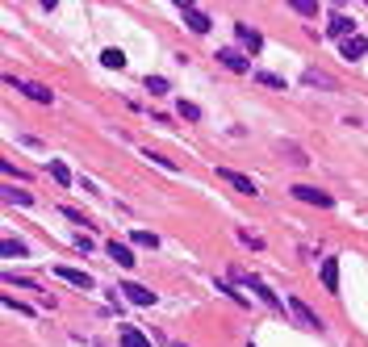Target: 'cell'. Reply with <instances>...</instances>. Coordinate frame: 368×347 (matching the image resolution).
I'll return each instance as SVG.
<instances>
[{
  "label": "cell",
  "mask_w": 368,
  "mask_h": 347,
  "mask_svg": "<svg viewBox=\"0 0 368 347\" xmlns=\"http://www.w3.org/2000/svg\"><path fill=\"white\" fill-rule=\"evenodd\" d=\"M289 192L297 197V201H305V205H318V210H331V205H335V197H331V192H323V188H314V184H293Z\"/></svg>",
  "instance_id": "6da1fadb"
},
{
  "label": "cell",
  "mask_w": 368,
  "mask_h": 347,
  "mask_svg": "<svg viewBox=\"0 0 368 347\" xmlns=\"http://www.w3.org/2000/svg\"><path fill=\"white\" fill-rule=\"evenodd\" d=\"M218 63H222L226 71H235V76H247V71H251V59H247L243 51H235V46H222V51H218Z\"/></svg>",
  "instance_id": "7a4b0ae2"
},
{
  "label": "cell",
  "mask_w": 368,
  "mask_h": 347,
  "mask_svg": "<svg viewBox=\"0 0 368 347\" xmlns=\"http://www.w3.org/2000/svg\"><path fill=\"white\" fill-rule=\"evenodd\" d=\"M289 314H293V318H297V322H301L305 331H323V318L314 314V310H310V306L301 302V297H289Z\"/></svg>",
  "instance_id": "3957f363"
},
{
  "label": "cell",
  "mask_w": 368,
  "mask_h": 347,
  "mask_svg": "<svg viewBox=\"0 0 368 347\" xmlns=\"http://www.w3.org/2000/svg\"><path fill=\"white\" fill-rule=\"evenodd\" d=\"M180 17H184V25H188L193 34H209V25H214V21H209L197 5H180Z\"/></svg>",
  "instance_id": "277c9868"
},
{
  "label": "cell",
  "mask_w": 368,
  "mask_h": 347,
  "mask_svg": "<svg viewBox=\"0 0 368 347\" xmlns=\"http://www.w3.org/2000/svg\"><path fill=\"white\" fill-rule=\"evenodd\" d=\"M235 38H239V46H243V51H259V46H264V38H259V30H251L247 21H235Z\"/></svg>",
  "instance_id": "5b68a950"
},
{
  "label": "cell",
  "mask_w": 368,
  "mask_h": 347,
  "mask_svg": "<svg viewBox=\"0 0 368 347\" xmlns=\"http://www.w3.org/2000/svg\"><path fill=\"white\" fill-rule=\"evenodd\" d=\"M218 180H226L230 188H239V192H247V197H255L259 188H255V180H247L243 172H230V168H218Z\"/></svg>",
  "instance_id": "8992f818"
},
{
  "label": "cell",
  "mask_w": 368,
  "mask_h": 347,
  "mask_svg": "<svg viewBox=\"0 0 368 347\" xmlns=\"http://www.w3.org/2000/svg\"><path fill=\"white\" fill-rule=\"evenodd\" d=\"M327 34L347 42V38H356V21H351V17H343V13H335V17H331V25H327Z\"/></svg>",
  "instance_id": "52a82bcc"
},
{
  "label": "cell",
  "mask_w": 368,
  "mask_h": 347,
  "mask_svg": "<svg viewBox=\"0 0 368 347\" xmlns=\"http://www.w3.org/2000/svg\"><path fill=\"white\" fill-rule=\"evenodd\" d=\"M55 276H59V280H67V284H76V289H92V284H96L88 272H80V268H63V264L55 268Z\"/></svg>",
  "instance_id": "ba28073f"
},
{
  "label": "cell",
  "mask_w": 368,
  "mask_h": 347,
  "mask_svg": "<svg viewBox=\"0 0 368 347\" xmlns=\"http://www.w3.org/2000/svg\"><path fill=\"white\" fill-rule=\"evenodd\" d=\"M118 293H126L134 306H155V293H151V289H142V284H122Z\"/></svg>",
  "instance_id": "9c48e42d"
},
{
  "label": "cell",
  "mask_w": 368,
  "mask_h": 347,
  "mask_svg": "<svg viewBox=\"0 0 368 347\" xmlns=\"http://www.w3.org/2000/svg\"><path fill=\"white\" fill-rule=\"evenodd\" d=\"M301 80H305L310 88H339V80H335V76H327V71H318V67H310Z\"/></svg>",
  "instance_id": "30bf717a"
},
{
  "label": "cell",
  "mask_w": 368,
  "mask_h": 347,
  "mask_svg": "<svg viewBox=\"0 0 368 347\" xmlns=\"http://www.w3.org/2000/svg\"><path fill=\"white\" fill-rule=\"evenodd\" d=\"M21 92L30 96V101H38V105H50V101H55V92H50L46 84H21Z\"/></svg>",
  "instance_id": "8fae6325"
},
{
  "label": "cell",
  "mask_w": 368,
  "mask_h": 347,
  "mask_svg": "<svg viewBox=\"0 0 368 347\" xmlns=\"http://www.w3.org/2000/svg\"><path fill=\"white\" fill-rule=\"evenodd\" d=\"M323 284L327 293H339V260H323Z\"/></svg>",
  "instance_id": "7c38bea8"
},
{
  "label": "cell",
  "mask_w": 368,
  "mask_h": 347,
  "mask_svg": "<svg viewBox=\"0 0 368 347\" xmlns=\"http://www.w3.org/2000/svg\"><path fill=\"white\" fill-rule=\"evenodd\" d=\"M109 256H113V260H118L122 268H134V264H138V260H134V251H130V247H126V243H118V238L109 243Z\"/></svg>",
  "instance_id": "4fadbf2b"
},
{
  "label": "cell",
  "mask_w": 368,
  "mask_h": 347,
  "mask_svg": "<svg viewBox=\"0 0 368 347\" xmlns=\"http://www.w3.org/2000/svg\"><path fill=\"white\" fill-rule=\"evenodd\" d=\"M5 201H9V205H34V192H25V188H17V184H5Z\"/></svg>",
  "instance_id": "5bb4252c"
},
{
  "label": "cell",
  "mask_w": 368,
  "mask_h": 347,
  "mask_svg": "<svg viewBox=\"0 0 368 347\" xmlns=\"http://www.w3.org/2000/svg\"><path fill=\"white\" fill-rule=\"evenodd\" d=\"M122 347H151V339L138 326H122Z\"/></svg>",
  "instance_id": "9a60e30c"
},
{
  "label": "cell",
  "mask_w": 368,
  "mask_h": 347,
  "mask_svg": "<svg viewBox=\"0 0 368 347\" xmlns=\"http://www.w3.org/2000/svg\"><path fill=\"white\" fill-rule=\"evenodd\" d=\"M364 51H368V42L356 34V38H347L343 42V59H364Z\"/></svg>",
  "instance_id": "2e32d148"
},
{
  "label": "cell",
  "mask_w": 368,
  "mask_h": 347,
  "mask_svg": "<svg viewBox=\"0 0 368 347\" xmlns=\"http://www.w3.org/2000/svg\"><path fill=\"white\" fill-rule=\"evenodd\" d=\"M0 251H5V260H17V256H25V243L21 238H5V243H0Z\"/></svg>",
  "instance_id": "e0dca14e"
},
{
  "label": "cell",
  "mask_w": 368,
  "mask_h": 347,
  "mask_svg": "<svg viewBox=\"0 0 368 347\" xmlns=\"http://www.w3.org/2000/svg\"><path fill=\"white\" fill-rule=\"evenodd\" d=\"M281 155H289V164H310V159H305V151H301L297 142H281Z\"/></svg>",
  "instance_id": "ac0fdd59"
},
{
  "label": "cell",
  "mask_w": 368,
  "mask_h": 347,
  "mask_svg": "<svg viewBox=\"0 0 368 347\" xmlns=\"http://www.w3.org/2000/svg\"><path fill=\"white\" fill-rule=\"evenodd\" d=\"M50 176H55V184H72V172H67V164H59V159H50Z\"/></svg>",
  "instance_id": "d6986e66"
},
{
  "label": "cell",
  "mask_w": 368,
  "mask_h": 347,
  "mask_svg": "<svg viewBox=\"0 0 368 347\" xmlns=\"http://www.w3.org/2000/svg\"><path fill=\"white\" fill-rule=\"evenodd\" d=\"M100 63H105V67H126V55L118 51V46H109V51L100 55Z\"/></svg>",
  "instance_id": "ffe728a7"
},
{
  "label": "cell",
  "mask_w": 368,
  "mask_h": 347,
  "mask_svg": "<svg viewBox=\"0 0 368 347\" xmlns=\"http://www.w3.org/2000/svg\"><path fill=\"white\" fill-rule=\"evenodd\" d=\"M168 88H172V84H168L164 76H147V92H151V96H164Z\"/></svg>",
  "instance_id": "44dd1931"
},
{
  "label": "cell",
  "mask_w": 368,
  "mask_h": 347,
  "mask_svg": "<svg viewBox=\"0 0 368 347\" xmlns=\"http://www.w3.org/2000/svg\"><path fill=\"white\" fill-rule=\"evenodd\" d=\"M130 238H134V243H138V247H151V251H155V247H160V238H155V234H151V230H134V234H130Z\"/></svg>",
  "instance_id": "7402d4cb"
},
{
  "label": "cell",
  "mask_w": 368,
  "mask_h": 347,
  "mask_svg": "<svg viewBox=\"0 0 368 347\" xmlns=\"http://www.w3.org/2000/svg\"><path fill=\"white\" fill-rule=\"evenodd\" d=\"M293 13H301V17H318V5H310V0H293Z\"/></svg>",
  "instance_id": "603a6c76"
},
{
  "label": "cell",
  "mask_w": 368,
  "mask_h": 347,
  "mask_svg": "<svg viewBox=\"0 0 368 347\" xmlns=\"http://www.w3.org/2000/svg\"><path fill=\"white\" fill-rule=\"evenodd\" d=\"M59 214H63V218H67V222H76V226H92V222H88V218H84V214H80V210H72V205H63V210H59Z\"/></svg>",
  "instance_id": "cb8c5ba5"
},
{
  "label": "cell",
  "mask_w": 368,
  "mask_h": 347,
  "mask_svg": "<svg viewBox=\"0 0 368 347\" xmlns=\"http://www.w3.org/2000/svg\"><path fill=\"white\" fill-rule=\"evenodd\" d=\"M255 80H259V84H268V88H285V80H281V76H272V71H255Z\"/></svg>",
  "instance_id": "d4e9b609"
},
{
  "label": "cell",
  "mask_w": 368,
  "mask_h": 347,
  "mask_svg": "<svg viewBox=\"0 0 368 347\" xmlns=\"http://www.w3.org/2000/svg\"><path fill=\"white\" fill-rule=\"evenodd\" d=\"M142 159H151V164H160V168H168V172H176V164H172V159H164V155H155V151H142Z\"/></svg>",
  "instance_id": "484cf974"
},
{
  "label": "cell",
  "mask_w": 368,
  "mask_h": 347,
  "mask_svg": "<svg viewBox=\"0 0 368 347\" xmlns=\"http://www.w3.org/2000/svg\"><path fill=\"white\" fill-rule=\"evenodd\" d=\"M180 117H188V122H201V109H197V105H188V101H180Z\"/></svg>",
  "instance_id": "4316f807"
},
{
  "label": "cell",
  "mask_w": 368,
  "mask_h": 347,
  "mask_svg": "<svg viewBox=\"0 0 368 347\" xmlns=\"http://www.w3.org/2000/svg\"><path fill=\"white\" fill-rule=\"evenodd\" d=\"M5 280H9V284H17V289H34V293H38V284H34V280H30V276H13V272H9V276H5Z\"/></svg>",
  "instance_id": "83f0119b"
},
{
  "label": "cell",
  "mask_w": 368,
  "mask_h": 347,
  "mask_svg": "<svg viewBox=\"0 0 368 347\" xmlns=\"http://www.w3.org/2000/svg\"><path fill=\"white\" fill-rule=\"evenodd\" d=\"M172 347H184V343H172Z\"/></svg>",
  "instance_id": "f1b7e54d"
}]
</instances>
